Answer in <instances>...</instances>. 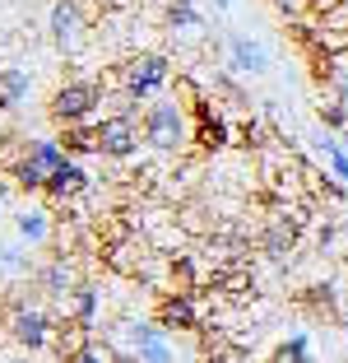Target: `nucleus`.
Here are the masks:
<instances>
[{"label":"nucleus","instance_id":"13","mask_svg":"<svg viewBox=\"0 0 348 363\" xmlns=\"http://www.w3.org/2000/svg\"><path fill=\"white\" fill-rule=\"evenodd\" d=\"M56 145H61V150L70 154V159H84V154H98V130H93V121H79V126H61Z\"/></svg>","mask_w":348,"mask_h":363},{"label":"nucleus","instance_id":"24","mask_svg":"<svg viewBox=\"0 0 348 363\" xmlns=\"http://www.w3.org/2000/svg\"><path fill=\"white\" fill-rule=\"evenodd\" d=\"M65 363H112V359H107V350H103V345H93V340H88V345H79L74 354H65Z\"/></svg>","mask_w":348,"mask_h":363},{"label":"nucleus","instance_id":"9","mask_svg":"<svg viewBox=\"0 0 348 363\" xmlns=\"http://www.w3.org/2000/svg\"><path fill=\"white\" fill-rule=\"evenodd\" d=\"M130 350H135V363H177V354L168 345V331H163L158 321L130 326Z\"/></svg>","mask_w":348,"mask_h":363},{"label":"nucleus","instance_id":"11","mask_svg":"<svg viewBox=\"0 0 348 363\" xmlns=\"http://www.w3.org/2000/svg\"><path fill=\"white\" fill-rule=\"evenodd\" d=\"M297 233H302V228H297V219H288V214H279V219H269V228H265V238H260V247H265V257H288V252H293L297 247Z\"/></svg>","mask_w":348,"mask_h":363},{"label":"nucleus","instance_id":"28","mask_svg":"<svg viewBox=\"0 0 348 363\" xmlns=\"http://www.w3.org/2000/svg\"><path fill=\"white\" fill-rule=\"evenodd\" d=\"M269 5H274V10H284V14H293V10H302L306 0H269Z\"/></svg>","mask_w":348,"mask_h":363},{"label":"nucleus","instance_id":"26","mask_svg":"<svg viewBox=\"0 0 348 363\" xmlns=\"http://www.w3.org/2000/svg\"><path fill=\"white\" fill-rule=\"evenodd\" d=\"M325 154H330V163H335V172H339V182H348V154L339 150V145H330L325 140Z\"/></svg>","mask_w":348,"mask_h":363},{"label":"nucleus","instance_id":"16","mask_svg":"<svg viewBox=\"0 0 348 363\" xmlns=\"http://www.w3.org/2000/svg\"><path fill=\"white\" fill-rule=\"evenodd\" d=\"M265 65H269V56H265L255 43H246V38H232V70H242V75H260Z\"/></svg>","mask_w":348,"mask_h":363},{"label":"nucleus","instance_id":"21","mask_svg":"<svg viewBox=\"0 0 348 363\" xmlns=\"http://www.w3.org/2000/svg\"><path fill=\"white\" fill-rule=\"evenodd\" d=\"M316 112H320V121H325V126H335V130H344V126H348V103H344L339 94L320 98V107H316Z\"/></svg>","mask_w":348,"mask_h":363},{"label":"nucleus","instance_id":"20","mask_svg":"<svg viewBox=\"0 0 348 363\" xmlns=\"http://www.w3.org/2000/svg\"><path fill=\"white\" fill-rule=\"evenodd\" d=\"M269 363H316V359H311V350H306V335L297 331V335H288V340L269 354Z\"/></svg>","mask_w":348,"mask_h":363},{"label":"nucleus","instance_id":"27","mask_svg":"<svg viewBox=\"0 0 348 363\" xmlns=\"http://www.w3.org/2000/svg\"><path fill=\"white\" fill-rule=\"evenodd\" d=\"M306 5H311V10H316V14H335L339 5H344V0H306Z\"/></svg>","mask_w":348,"mask_h":363},{"label":"nucleus","instance_id":"31","mask_svg":"<svg viewBox=\"0 0 348 363\" xmlns=\"http://www.w3.org/2000/svg\"><path fill=\"white\" fill-rule=\"evenodd\" d=\"M214 5H219V10H228V0H214Z\"/></svg>","mask_w":348,"mask_h":363},{"label":"nucleus","instance_id":"3","mask_svg":"<svg viewBox=\"0 0 348 363\" xmlns=\"http://www.w3.org/2000/svg\"><path fill=\"white\" fill-rule=\"evenodd\" d=\"M168 79H172V61L163 52H139L121 65V89H126L130 103H149Z\"/></svg>","mask_w":348,"mask_h":363},{"label":"nucleus","instance_id":"25","mask_svg":"<svg viewBox=\"0 0 348 363\" xmlns=\"http://www.w3.org/2000/svg\"><path fill=\"white\" fill-rule=\"evenodd\" d=\"M172 279H181V289L190 294V284H195V266H190L186 257H181V261H172Z\"/></svg>","mask_w":348,"mask_h":363},{"label":"nucleus","instance_id":"29","mask_svg":"<svg viewBox=\"0 0 348 363\" xmlns=\"http://www.w3.org/2000/svg\"><path fill=\"white\" fill-rule=\"evenodd\" d=\"M10 191H14V177H5V172H0V205L10 201Z\"/></svg>","mask_w":348,"mask_h":363},{"label":"nucleus","instance_id":"1","mask_svg":"<svg viewBox=\"0 0 348 363\" xmlns=\"http://www.w3.org/2000/svg\"><path fill=\"white\" fill-rule=\"evenodd\" d=\"M139 130H144V145L158 154H177L190 145V117L172 98H153L144 107V117H139Z\"/></svg>","mask_w":348,"mask_h":363},{"label":"nucleus","instance_id":"22","mask_svg":"<svg viewBox=\"0 0 348 363\" xmlns=\"http://www.w3.org/2000/svg\"><path fill=\"white\" fill-rule=\"evenodd\" d=\"M168 28H200V10L190 0H172L168 5Z\"/></svg>","mask_w":348,"mask_h":363},{"label":"nucleus","instance_id":"17","mask_svg":"<svg viewBox=\"0 0 348 363\" xmlns=\"http://www.w3.org/2000/svg\"><path fill=\"white\" fill-rule=\"evenodd\" d=\"M14 228H19L23 242H47V238H52V214L47 210H19Z\"/></svg>","mask_w":348,"mask_h":363},{"label":"nucleus","instance_id":"14","mask_svg":"<svg viewBox=\"0 0 348 363\" xmlns=\"http://www.w3.org/2000/svg\"><path fill=\"white\" fill-rule=\"evenodd\" d=\"M65 312H70L74 326H84V331H93V317H98V294L88 284H74L70 298H65Z\"/></svg>","mask_w":348,"mask_h":363},{"label":"nucleus","instance_id":"10","mask_svg":"<svg viewBox=\"0 0 348 363\" xmlns=\"http://www.w3.org/2000/svg\"><path fill=\"white\" fill-rule=\"evenodd\" d=\"M88 191V172L79 168V159H65L61 168L52 172V177H47V191L42 196H52V201H74V196H84Z\"/></svg>","mask_w":348,"mask_h":363},{"label":"nucleus","instance_id":"19","mask_svg":"<svg viewBox=\"0 0 348 363\" xmlns=\"http://www.w3.org/2000/svg\"><path fill=\"white\" fill-rule=\"evenodd\" d=\"M10 177H14V186H19V191H47V172L33 168L23 154H19V163L10 168Z\"/></svg>","mask_w":348,"mask_h":363},{"label":"nucleus","instance_id":"32","mask_svg":"<svg viewBox=\"0 0 348 363\" xmlns=\"http://www.w3.org/2000/svg\"><path fill=\"white\" fill-rule=\"evenodd\" d=\"M344 140H348V126H344Z\"/></svg>","mask_w":348,"mask_h":363},{"label":"nucleus","instance_id":"15","mask_svg":"<svg viewBox=\"0 0 348 363\" xmlns=\"http://www.w3.org/2000/svg\"><path fill=\"white\" fill-rule=\"evenodd\" d=\"M23 159H28L33 168H42L47 177H52V172L61 168V163L70 159V154H65L61 145H56V140H28V145H23Z\"/></svg>","mask_w":348,"mask_h":363},{"label":"nucleus","instance_id":"30","mask_svg":"<svg viewBox=\"0 0 348 363\" xmlns=\"http://www.w3.org/2000/svg\"><path fill=\"white\" fill-rule=\"evenodd\" d=\"M204 363H232V359H228V354H209V359H204Z\"/></svg>","mask_w":348,"mask_h":363},{"label":"nucleus","instance_id":"23","mask_svg":"<svg viewBox=\"0 0 348 363\" xmlns=\"http://www.w3.org/2000/svg\"><path fill=\"white\" fill-rule=\"evenodd\" d=\"M306 308H311V312H320V317H325V312H330V317H335V289H330V284H316V289H306Z\"/></svg>","mask_w":348,"mask_h":363},{"label":"nucleus","instance_id":"12","mask_svg":"<svg viewBox=\"0 0 348 363\" xmlns=\"http://www.w3.org/2000/svg\"><path fill=\"white\" fill-rule=\"evenodd\" d=\"M37 284H42V294L47 298H70V289H74V270H70V261L65 257H56L52 266H42L37 270Z\"/></svg>","mask_w":348,"mask_h":363},{"label":"nucleus","instance_id":"7","mask_svg":"<svg viewBox=\"0 0 348 363\" xmlns=\"http://www.w3.org/2000/svg\"><path fill=\"white\" fill-rule=\"evenodd\" d=\"M5 331H10V340L19 345V350L37 354V350H47V345H52L56 321L47 317L42 308H28V303H19V308L10 312V321H5Z\"/></svg>","mask_w":348,"mask_h":363},{"label":"nucleus","instance_id":"2","mask_svg":"<svg viewBox=\"0 0 348 363\" xmlns=\"http://www.w3.org/2000/svg\"><path fill=\"white\" fill-rule=\"evenodd\" d=\"M98 107H103V89L93 79H65L47 103V117L56 126H79V121H93Z\"/></svg>","mask_w":348,"mask_h":363},{"label":"nucleus","instance_id":"4","mask_svg":"<svg viewBox=\"0 0 348 363\" xmlns=\"http://www.w3.org/2000/svg\"><path fill=\"white\" fill-rule=\"evenodd\" d=\"M190 145L200 154H219L232 145V121L219 112V103L209 98H195L190 103Z\"/></svg>","mask_w":348,"mask_h":363},{"label":"nucleus","instance_id":"18","mask_svg":"<svg viewBox=\"0 0 348 363\" xmlns=\"http://www.w3.org/2000/svg\"><path fill=\"white\" fill-rule=\"evenodd\" d=\"M23 98H28V75L23 70H0V107H19Z\"/></svg>","mask_w":348,"mask_h":363},{"label":"nucleus","instance_id":"8","mask_svg":"<svg viewBox=\"0 0 348 363\" xmlns=\"http://www.w3.org/2000/svg\"><path fill=\"white\" fill-rule=\"evenodd\" d=\"M153 321H158L168 335H172V331L190 335V331H200V308H195V298H190L186 289H177V294H163V298H158Z\"/></svg>","mask_w":348,"mask_h":363},{"label":"nucleus","instance_id":"5","mask_svg":"<svg viewBox=\"0 0 348 363\" xmlns=\"http://www.w3.org/2000/svg\"><path fill=\"white\" fill-rule=\"evenodd\" d=\"M93 130H98V154H103V159H130V154L139 150V140H144V130H139V121L130 117V112L98 117Z\"/></svg>","mask_w":348,"mask_h":363},{"label":"nucleus","instance_id":"6","mask_svg":"<svg viewBox=\"0 0 348 363\" xmlns=\"http://www.w3.org/2000/svg\"><path fill=\"white\" fill-rule=\"evenodd\" d=\"M47 28H52V47L56 52H79L84 43V28H88V10L84 0H52V10H47Z\"/></svg>","mask_w":348,"mask_h":363}]
</instances>
